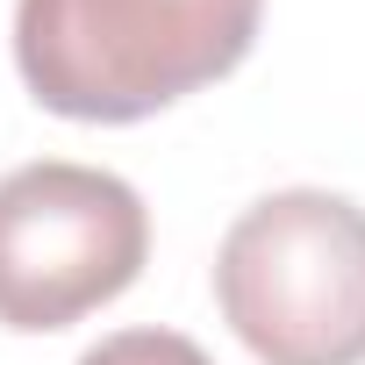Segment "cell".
Returning <instances> with one entry per match:
<instances>
[{"instance_id":"cell-1","label":"cell","mask_w":365,"mask_h":365,"mask_svg":"<svg viewBox=\"0 0 365 365\" xmlns=\"http://www.w3.org/2000/svg\"><path fill=\"white\" fill-rule=\"evenodd\" d=\"M265 0H15L22 86L65 122H143L230 79Z\"/></svg>"},{"instance_id":"cell-3","label":"cell","mask_w":365,"mask_h":365,"mask_svg":"<svg viewBox=\"0 0 365 365\" xmlns=\"http://www.w3.org/2000/svg\"><path fill=\"white\" fill-rule=\"evenodd\" d=\"M150 215L129 179L101 165H15L0 179V329H72L136 287Z\"/></svg>"},{"instance_id":"cell-4","label":"cell","mask_w":365,"mask_h":365,"mask_svg":"<svg viewBox=\"0 0 365 365\" xmlns=\"http://www.w3.org/2000/svg\"><path fill=\"white\" fill-rule=\"evenodd\" d=\"M79 365H215V358L194 336H179V329H115Z\"/></svg>"},{"instance_id":"cell-2","label":"cell","mask_w":365,"mask_h":365,"mask_svg":"<svg viewBox=\"0 0 365 365\" xmlns=\"http://www.w3.org/2000/svg\"><path fill=\"white\" fill-rule=\"evenodd\" d=\"M215 301L258 365H365V208L329 187L251 201L215 251Z\"/></svg>"}]
</instances>
